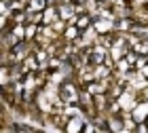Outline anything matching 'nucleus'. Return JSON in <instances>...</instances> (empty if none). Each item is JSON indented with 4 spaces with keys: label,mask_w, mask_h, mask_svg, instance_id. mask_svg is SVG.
<instances>
[{
    "label": "nucleus",
    "mask_w": 148,
    "mask_h": 133,
    "mask_svg": "<svg viewBox=\"0 0 148 133\" xmlns=\"http://www.w3.org/2000/svg\"><path fill=\"white\" fill-rule=\"evenodd\" d=\"M87 118L85 114H78V116H70L68 118V123H66V133H83V129H85V125H87Z\"/></svg>",
    "instance_id": "nucleus-2"
},
{
    "label": "nucleus",
    "mask_w": 148,
    "mask_h": 133,
    "mask_svg": "<svg viewBox=\"0 0 148 133\" xmlns=\"http://www.w3.org/2000/svg\"><path fill=\"white\" fill-rule=\"evenodd\" d=\"M119 104H121V108H123V112H133V108L140 104V97H138L136 91L127 89V91H123V95L119 97Z\"/></svg>",
    "instance_id": "nucleus-1"
},
{
    "label": "nucleus",
    "mask_w": 148,
    "mask_h": 133,
    "mask_svg": "<svg viewBox=\"0 0 148 133\" xmlns=\"http://www.w3.org/2000/svg\"><path fill=\"white\" fill-rule=\"evenodd\" d=\"M78 36H80V30L76 28V25H68L66 32H64V40H68V42H74Z\"/></svg>",
    "instance_id": "nucleus-7"
},
{
    "label": "nucleus",
    "mask_w": 148,
    "mask_h": 133,
    "mask_svg": "<svg viewBox=\"0 0 148 133\" xmlns=\"http://www.w3.org/2000/svg\"><path fill=\"white\" fill-rule=\"evenodd\" d=\"M131 116L136 118L138 125H140V123H146V121H148V102H140L136 108H133Z\"/></svg>",
    "instance_id": "nucleus-3"
},
{
    "label": "nucleus",
    "mask_w": 148,
    "mask_h": 133,
    "mask_svg": "<svg viewBox=\"0 0 148 133\" xmlns=\"http://www.w3.org/2000/svg\"><path fill=\"white\" fill-rule=\"evenodd\" d=\"M38 30H40V25H36V23H25V40H34V38L38 36Z\"/></svg>",
    "instance_id": "nucleus-8"
},
{
    "label": "nucleus",
    "mask_w": 148,
    "mask_h": 133,
    "mask_svg": "<svg viewBox=\"0 0 148 133\" xmlns=\"http://www.w3.org/2000/svg\"><path fill=\"white\" fill-rule=\"evenodd\" d=\"M47 6H49L47 0H30V2L25 4V11L28 13H42Z\"/></svg>",
    "instance_id": "nucleus-6"
},
{
    "label": "nucleus",
    "mask_w": 148,
    "mask_h": 133,
    "mask_svg": "<svg viewBox=\"0 0 148 133\" xmlns=\"http://www.w3.org/2000/svg\"><path fill=\"white\" fill-rule=\"evenodd\" d=\"M119 133H133V131H129V129H121Z\"/></svg>",
    "instance_id": "nucleus-9"
},
{
    "label": "nucleus",
    "mask_w": 148,
    "mask_h": 133,
    "mask_svg": "<svg viewBox=\"0 0 148 133\" xmlns=\"http://www.w3.org/2000/svg\"><path fill=\"white\" fill-rule=\"evenodd\" d=\"M59 19V11L57 6H47L42 11V25H51L53 21H57Z\"/></svg>",
    "instance_id": "nucleus-4"
},
{
    "label": "nucleus",
    "mask_w": 148,
    "mask_h": 133,
    "mask_svg": "<svg viewBox=\"0 0 148 133\" xmlns=\"http://www.w3.org/2000/svg\"><path fill=\"white\" fill-rule=\"evenodd\" d=\"M74 25H76L80 32H85L87 28H91V25H93V15H91V13H83V15H78Z\"/></svg>",
    "instance_id": "nucleus-5"
}]
</instances>
